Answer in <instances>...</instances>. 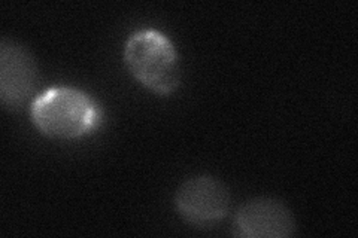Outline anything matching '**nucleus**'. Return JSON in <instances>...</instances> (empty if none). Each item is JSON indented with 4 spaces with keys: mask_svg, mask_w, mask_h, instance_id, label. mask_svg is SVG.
Returning a JSON list of instances; mask_svg holds the SVG:
<instances>
[{
    "mask_svg": "<svg viewBox=\"0 0 358 238\" xmlns=\"http://www.w3.org/2000/svg\"><path fill=\"white\" fill-rule=\"evenodd\" d=\"M35 128L52 140H80L93 134L103 121V109L85 89L57 85L43 89L30 103Z\"/></svg>",
    "mask_w": 358,
    "mask_h": 238,
    "instance_id": "nucleus-1",
    "label": "nucleus"
},
{
    "mask_svg": "<svg viewBox=\"0 0 358 238\" xmlns=\"http://www.w3.org/2000/svg\"><path fill=\"white\" fill-rule=\"evenodd\" d=\"M122 60L129 73L157 96H171L181 85V57L172 39L160 30L133 31L124 43Z\"/></svg>",
    "mask_w": 358,
    "mask_h": 238,
    "instance_id": "nucleus-2",
    "label": "nucleus"
},
{
    "mask_svg": "<svg viewBox=\"0 0 358 238\" xmlns=\"http://www.w3.org/2000/svg\"><path fill=\"white\" fill-rule=\"evenodd\" d=\"M173 206L176 213L197 228H212L227 218L231 195L222 180L209 176H193L178 186Z\"/></svg>",
    "mask_w": 358,
    "mask_h": 238,
    "instance_id": "nucleus-3",
    "label": "nucleus"
},
{
    "mask_svg": "<svg viewBox=\"0 0 358 238\" xmlns=\"http://www.w3.org/2000/svg\"><path fill=\"white\" fill-rule=\"evenodd\" d=\"M39 82L35 57L24 45L3 38L0 42V101L10 112L31 103Z\"/></svg>",
    "mask_w": 358,
    "mask_h": 238,
    "instance_id": "nucleus-4",
    "label": "nucleus"
},
{
    "mask_svg": "<svg viewBox=\"0 0 358 238\" xmlns=\"http://www.w3.org/2000/svg\"><path fill=\"white\" fill-rule=\"evenodd\" d=\"M233 234L241 238H288L297 223L287 204L273 197L246 200L233 214Z\"/></svg>",
    "mask_w": 358,
    "mask_h": 238,
    "instance_id": "nucleus-5",
    "label": "nucleus"
}]
</instances>
